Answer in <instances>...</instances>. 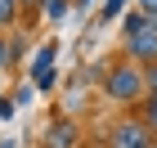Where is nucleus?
<instances>
[{
	"mask_svg": "<svg viewBox=\"0 0 157 148\" xmlns=\"http://www.w3.org/2000/svg\"><path fill=\"white\" fill-rule=\"evenodd\" d=\"M103 90H108V99H135L139 90H144V72H135V67H112L108 81H103Z\"/></svg>",
	"mask_w": 157,
	"mask_h": 148,
	"instance_id": "f257e3e1",
	"label": "nucleus"
},
{
	"mask_svg": "<svg viewBox=\"0 0 157 148\" xmlns=\"http://www.w3.org/2000/svg\"><path fill=\"white\" fill-rule=\"evenodd\" d=\"M112 148H153L144 121H117L112 126Z\"/></svg>",
	"mask_w": 157,
	"mask_h": 148,
	"instance_id": "f03ea898",
	"label": "nucleus"
},
{
	"mask_svg": "<svg viewBox=\"0 0 157 148\" xmlns=\"http://www.w3.org/2000/svg\"><path fill=\"white\" fill-rule=\"evenodd\" d=\"M54 40H45V45H40V54H36V63H32V85L36 90H49L54 85Z\"/></svg>",
	"mask_w": 157,
	"mask_h": 148,
	"instance_id": "7ed1b4c3",
	"label": "nucleus"
},
{
	"mask_svg": "<svg viewBox=\"0 0 157 148\" xmlns=\"http://www.w3.org/2000/svg\"><path fill=\"white\" fill-rule=\"evenodd\" d=\"M130 54H135V59H157V23H153V18H148L144 32L130 36Z\"/></svg>",
	"mask_w": 157,
	"mask_h": 148,
	"instance_id": "20e7f679",
	"label": "nucleus"
},
{
	"mask_svg": "<svg viewBox=\"0 0 157 148\" xmlns=\"http://www.w3.org/2000/svg\"><path fill=\"white\" fill-rule=\"evenodd\" d=\"M72 144H76V126L67 121V117L49 126V135H45V148H72Z\"/></svg>",
	"mask_w": 157,
	"mask_h": 148,
	"instance_id": "39448f33",
	"label": "nucleus"
},
{
	"mask_svg": "<svg viewBox=\"0 0 157 148\" xmlns=\"http://www.w3.org/2000/svg\"><path fill=\"white\" fill-rule=\"evenodd\" d=\"M121 5H126V0H108V5L99 9V27H108V18H117V13H121Z\"/></svg>",
	"mask_w": 157,
	"mask_h": 148,
	"instance_id": "423d86ee",
	"label": "nucleus"
},
{
	"mask_svg": "<svg viewBox=\"0 0 157 148\" xmlns=\"http://www.w3.org/2000/svg\"><path fill=\"white\" fill-rule=\"evenodd\" d=\"M18 18V0H0V23H13Z\"/></svg>",
	"mask_w": 157,
	"mask_h": 148,
	"instance_id": "0eeeda50",
	"label": "nucleus"
},
{
	"mask_svg": "<svg viewBox=\"0 0 157 148\" xmlns=\"http://www.w3.org/2000/svg\"><path fill=\"white\" fill-rule=\"evenodd\" d=\"M45 13L49 18H63V13H67V0H45Z\"/></svg>",
	"mask_w": 157,
	"mask_h": 148,
	"instance_id": "6e6552de",
	"label": "nucleus"
},
{
	"mask_svg": "<svg viewBox=\"0 0 157 148\" xmlns=\"http://www.w3.org/2000/svg\"><path fill=\"white\" fill-rule=\"evenodd\" d=\"M144 126H148V130H157V99H148V108H144Z\"/></svg>",
	"mask_w": 157,
	"mask_h": 148,
	"instance_id": "1a4fd4ad",
	"label": "nucleus"
},
{
	"mask_svg": "<svg viewBox=\"0 0 157 148\" xmlns=\"http://www.w3.org/2000/svg\"><path fill=\"white\" fill-rule=\"evenodd\" d=\"M139 5H144V18H153V23H157V0H139Z\"/></svg>",
	"mask_w": 157,
	"mask_h": 148,
	"instance_id": "9d476101",
	"label": "nucleus"
},
{
	"mask_svg": "<svg viewBox=\"0 0 157 148\" xmlns=\"http://www.w3.org/2000/svg\"><path fill=\"white\" fill-rule=\"evenodd\" d=\"M144 85L153 90V99H157V67H148V76H144Z\"/></svg>",
	"mask_w": 157,
	"mask_h": 148,
	"instance_id": "9b49d317",
	"label": "nucleus"
},
{
	"mask_svg": "<svg viewBox=\"0 0 157 148\" xmlns=\"http://www.w3.org/2000/svg\"><path fill=\"white\" fill-rule=\"evenodd\" d=\"M5 59H9V49H5V45H0V67H5Z\"/></svg>",
	"mask_w": 157,
	"mask_h": 148,
	"instance_id": "f8f14e48",
	"label": "nucleus"
},
{
	"mask_svg": "<svg viewBox=\"0 0 157 148\" xmlns=\"http://www.w3.org/2000/svg\"><path fill=\"white\" fill-rule=\"evenodd\" d=\"M0 148H13V144H9V139H5V144H0Z\"/></svg>",
	"mask_w": 157,
	"mask_h": 148,
	"instance_id": "ddd939ff",
	"label": "nucleus"
},
{
	"mask_svg": "<svg viewBox=\"0 0 157 148\" xmlns=\"http://www.w3.org/2000/svg\"><path fill=\"white\" fill-rule=\"evenodd\" d=\"M81 5H90V0H81Z\"/></svg>",
	"mask_w": 157,
	"mask_h": 148,
	"instance_id": "4468645a",
	"label": "nucleus"
},
{
	"mask_svg": "<svg viewBox=\"0 0 157 148\" xmlns=\"http://www.w3.org/2000/svg\"><path fill=\"white\" fill-rule=\"evenodd\" d=\"M153 148H157V144H153Z\"/></svg>",
	"mask_w": 157,
	"mask_h": 148,
	"instance_id": "2eb2a0df",
	"label": "nucleus"
}]
</instances>
